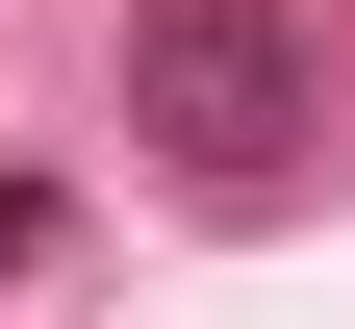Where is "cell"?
I'll list each match as a JSON object with an SVG mask.
<instances>
[{
    "label": "cell",
    "mask_w": 355,
    "mask_h": 329,
    "mask_svg": "<svg viewBox=\"0 0 355 329\" xmlns=\"http://www.w3.org/2000/svg\"><path fill=\"white\" fill-rule=\"evenodd\" d=\"M127 127H153L178 177H229V203H254V177L330 127V51H304L279 0H127Z\"/></svg>",
    "instance_id": "obj_1"
}]
</instances>
